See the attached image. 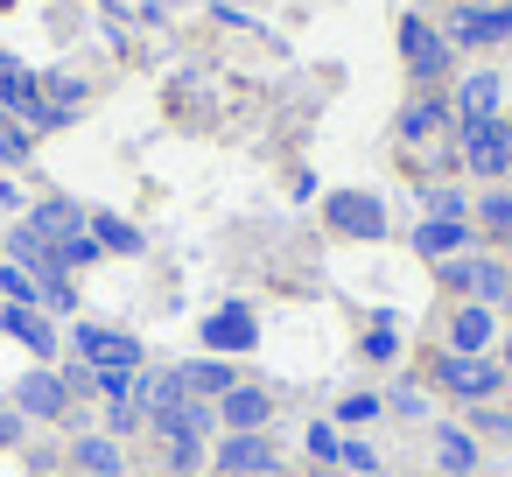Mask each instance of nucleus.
I'll list each match as a JSON object with an SVG mask.
<instances>
[{"label": "nucleus", "instance_id": "f257e3e1", "mask_svg": "<svg viewBox=\"0 0 512 477\" xmlns=\"http://www.w3.org/2000/svg\"><path fill=\"white\" fill-rule=\"evenodd\" d=\"M505 379H512V372H505L491 351H477V358H463V351H435V358H428V386L449 393V400H470V407H477V400H498Z\"/></svg>", "mask_w": 512, "mask_h": 477}, {"label": "nucleus", "instance_id": "f03ea898", "mask_svg": "<svg viewBox=\"0 0 512 477\" xmlns=\"http://www.w3.org/2000/svg\"><path fill=\"white\" fill-rule=\"evenodd\" d=\"M400 64H407V78H414L421 92H435V85L449 78L456 50H449V36H442L428 15H400Z\"/></svg>", "mask_w": 512, "mask_h": 477}, {"label": "nucleus", "instance_id": "7ed1b4c3", "mask_svg": "<svg viewBox=\"0 0 512 477\" xmlns=\"http://www.w3.org/2000/svg\"><path fill=\"white\" fill-rule=\"evenodd\" d=\"M456 169H470L477 183H505L512 176L505 120H456Z\"/></svg>", "mask_w": 512, "mask_h": 477}, {"label": "nucleus", "instance_id": "20e7f679", "mask_svg": "<svg viewBox=\"0 0 512 477\" xmlns=\"http://www.w3.org/2000/svg\"><path fill=\"white\" fill-rule=\"evenodd\" d=\"M71 351H78L92 372H141V365H148L141 337H127V330H106V323H78V330H71Z\"/></svg>", "mask_w": 512, "mask_h": 477}, {"label": "nucleus", "instance_id": "39448f33", "mask_svg": "<svg viewBox=\"0 0 512 477\" xmlns=\"http://www.w3.org/2000/svg\"><path fill=\"white\" fill-rule=\"evenodd\" d=\"M15 414L22 421H71L78 407H71V386H64V372L57 365H36V372H22V386H15Z\"/></svg>", "mask_w": 512, "mask_h": 477}, {"label": "nucleus", "instance_id": "423d86ee", "mask_svg": "<svg viewBox=\"0 0 512 477\" xmlns=\"http://www.w3.org/2000/svg\"><path fill=\"white\" fill-rule=\"evenodd\" d=\"M260 470H281V449L267 428L253 435H218L211 442V477H260Z\"/></svg>", "mask_w": 512, "mask_h": 477}, {"label": "nucleus", "instance_id": "0eeeda50", "mask_svg": "<svg viewBox=\"0 0 512 477\" xmlns=\"http://www.w3.org/2000/svg\"><path fill=\"white\" fill-rule=\"evenodd\" d=\"M442 36H449V50H491V43H505L512 36V0H505V8H456L442 22Z\"/></svg>", "mask_w": 512, "mask_h": 477}, {"label": "nucleus", "instance_id": "6e6552de", "mask_svg": "<svg viewBox=\"0 0 512 477\" xmlns=\"http://www.w3.org/2000/svg\"><path fill=\"white\" fill-rule=\"evenodd\" d=\"M323 218H330V232H344V239H386V204H379L372 190H337V197L323 204Z\"/></svg>", "mask_w": 512, "mask_h": 477}, {"label": "nucleus", "instance_id": "1a4fd4ad", "mask_svg": "<svg viewBox=\"0 0 512 477\" xmlns=\"http://www.w3.org/2000/svg\"><path fill=\"white\" fill-rule=\"evenodd\" d=\"M491 344H498V309L463 295V302L449 309V344H442V351H463V358H477V351H491Z\"/></svg>", "mask_w": 512, "mask_h": 477}, {"label": "nucleus", "instance_id": "9d476101", "mask_svg": "<svg viewBox=\"0 0 512 477\" xmlns=\"http://www.w3.org/2000/svg\"><path fill=\"white\" fill-rule=\"evenodd\" d=\"M71 470H85V477H127L134 463H127V442H120V435L78 428V435H71Z\"/></svg>", "mask_w": 512, "mask_h": 477}, {"label": "nucleus", "instance_id": "9b49d317", "mask_svg": "<svg viewBox=\"0 0 512 477\" xmlns=\"http://www.w3.org/2000/svg\"><path fill=\"white\" fill-rule=\"evenodd\" d=\"M267 421H274V393L253 386V379H239V386L218 400V428H225V435H253V428H267Z\"/></svg>", "mask_w": 512, "mask_h": 477}, {"label": "nucleus", "instance_id": "f8f14e48", "mask_svg": "<svg viewBox=\"0 0 512 477\" xmlns=\"http://www.w3.org/2000/svg\"><path fill=\"white\" fill-rule=\"evenodd\" d=\"M8 253H15V267H22L29 281H57V274H71V267H64V253H57V239H43L29 218L8 232Z\"/></svg>", "mask_w": 512, "mask_h": 477}, {"label": "nucleus", "instance_id": "ddd939ff", "mask_svg": "<svg viewBox=\"0 0 512 477\" xmlns=\"http://www.w3.org/2000/svg\"><path fill=\"white\" fill-rule=\"evenodd\" d=\"M442 127H449V99H442V92H414V99L400 106V141H407V148H435Z\"/></svg>", "mask_w": 512, "mask_h": 477}, {"label": "nucleus", "instance_id": "4468645a", "mask_svg": "<svg viewBox=\"0 0 512 477\" xmlns=\"http://www.w3.org/2000/svg\"><path fill=\"white\" fill-rule=\"evenodd\" d=\"M435 470L442 477H477V435L463 428V421H435Z\"/></svg>", "mask_w": 512, "mask_h": 477}, {"label": "nucleus", "instance_id": "2eb2a0df", "mask_svg": "<svg viewBox=\"0 0 512 477\" xmlns=\"http://www.w3.org/2000/svg\"><path fill=\"white\" fill-rule=\"evenodd\" d=\"M414 253H421V260H449V253H477V225H449V218H421V225H414Z\"/></svg>", "mask_w": 512, "mask_h": 477}, {"label": "nucleus", "instance_id": "dca6fc26", "mask_svg": "<svg viewBox=\"0 0 512 477\" xmlns=\"http://www.w3.org/2000/svg\"><path fill=\"white\" fill-rule=\"evenodd\" d=\"M498 92H505L498 71H470V78L456 85V106H449V113H456V120H498Z\"/></svg>", "mask_w": 512, "mask_h": 477}, {"label": "nucleus", "instance_id": "f3484780", "mask_svg": "<svg viewBox=\"0 0 512 477\" xmlns=\"http://www.w3.org/2000/svg\"><path fill=\"white\" fill-rule=\"evenodd\" d=\"M0 323H8V330H15V337H22V344H29V351H36L43 365L57 358V330H50V323L36 316V302H8V309H0Z\"/></svg>", "mask_w": 512, "mask_h": 477}, {"label": "nucleus", "instance_id": "a211bd4d", "mask_svg": "<svg viewBox=\"0 0 512 477\" xmlns=\"http://www.w3.org/2000/svg\"><path fill=\"white\" fill-rule=\"evenodd\" d=\"M176 372H183V386H190L197 400H225V393L246 379V372H239V365H225V358H197V365H176Z\"/></svg>", "mask_w": 512, "mask_h": 477}, {"label": "nucleus", "instance_id": "6ab92c4d", "mask_svg": "<svg viewBox=\"0 0 512 477\" xmlns=\"http://www.w3.org/2000/svg\"><path fill=\"white\" fill-rule=\"evenodd\" d=\"M29 225H36L43 239H57V253H64V239H78V232H85V218H78V204H64V197H43V204L29 211Z\"/></svg>", "mask_w": 512, "mask_h": 477}, {"label": "nucleus", "instance_id": "aec40b11", "mask_svg": "<svg viewBox=\"0 0 512 477\" xmlns=\"http://www.w3.org/2000/svg\"><path fill=\"white\" fill-rule=\"evenodd\" d=\"M253 337H260V330H253L246 309H218V316L204 323V344H211V351H253Z\"/></svg>", "mask_w": 512, "mask_h": 477}, {"label": "nucleus", "instance_id": "412c9836", "mask_svg": "<svg viewBox=\"0 0 512 477\" xmlns=\"http://www.w3.org/2000/svg\"><path fill=\"white\" fill-rule=\"evenodd\" d=\"M470 218H477V239H512V190L491 183V190L470 204Z\"/></svg>", "mask_w": 512, "mask_h": 477}, {"label": "nucleus", "instance_id": "4be33fe9", "mask_svg": "<svg viewBox=\"0 0 512 477\" xmlns=\"http://www.w3.org/2000/svg\"><path fill=\"white\" fill-rule=\"evenodd\" d=\"M421 204H428V218H449V225H477V218H470V197H463L456 183H428V190H421Z\"/></svg>", "mask_w": 512, "mask_h": 477}, {"label": "nucleus", "instance_id": "5701e85b", "mask_svg": "<svg viewBox=\"0 0 512 477\" xmlns=\"http://www.w3.org/2000/svg\"><path fill=\"white\" fill-rule=\"evenodd\" d=\"M505 295H512V260L477 253V288H470V302H505Z\"/></svg>", "mask_w": 512, "mask_h": 477}, {"label": "nucleus", "instance_id": "b1692460", "mask_svg": "<svg viewBox=\"0 0 512 477\" xmlns=\"http://www.w3.org/2000/svg\"><path fill=\"white\" fill-rule=\"evenodd\" d=\"M477 253H484V246H477ZM477 253H449V260H435V281H442L456 302L477 288Z\"/></svg>", "mask_w": 512, "mask_h": 477}, {"label": "nucleus", "instance_id": "393cba45", "mask_svg": "<svg viewBox=\"0 0 512 477\" xmlns=\"http://www.w3.org/2000/svg\"><path fill=\"white\" fill-rule=\"evenodd\" d=\"M162 463H169L176 477H197V470L211 463V449H204V442H190V435H169V442H162Z\"/></svg>", "mask_w": 512, "mask_h": 477}, {"label": "nucleus", "instance_id": "a878e982", "mask_svg": "<svg viewBox=\"0 0 512 477\" xmlns=\"http://www.w3.org/2000/svg\"><path fill=\"white\" fill-rule=\"evenodd\" d=\"M386 407H393V414H407V421H428V407H435V400H428V386H421V379H400V386L386 393Z\"/></svg>", "mask_w": 512, "mask_h": 477}, {"label": "nucleus", "instance_id": "bb28decb", "mask_svg": "<svg viewBox=\"0 0 512 477\" xmlns=\"http://www.w3.org/2000/svg\"><path fill=\"white\" fill-rule=\"evenodd\" d=\"M85 232H92L99 246H113V253H141V232H134V225H120V218H92Z\"/></svg>", "mask_w": 512, "mask_h": 477}, {"label": "nucleus", "instance_id": "cd10ccee", "mask_svg": "<svg viewBox=\"0 0 512 477\" xmlns=\"http://www.w3.org/2000/svg\"><path fill=\"white\" fill-rule=\"evenodd\" d=\"M393 351H400V337H393V316L379 309V316H372V330H365V358H372V365H386Z\"/></svg>", "mask_w": 512, "mask_h": 477}, {"label": "nucleus", "instance_id": "c85d7f7f", "mask_svg": "<svg viewBox=\"0 0 512 477\" xmlns=\"http://www.w3.org/2000/svg\"><path fill=\"white\" fill-rule=\"evenodd\" d=\"M379 407H386L379 393H344V400H337V428H358V421H379Z\"/></svg>", "mask_w": 512, "mask_h": 477}, {"label": "nucleus", "instance_id": "c756f323", "mask_svg": "<svg viewBox=\"0 0 512 477\" xmlns=\"http://www.w3.org/2000/svg\"><path fill=\"white\" fill-rule=\"evenodd\" d=\"M141 428H148V421H141L134 393H127V400H106V435H120V442H127V435H141Z\"/></svg>", "mask_w": 512, "mask_h": 477}, {"label": "nucleus", "instance_id": "7c9ffc66", "mask_svg": "<svg viewBox=\"0 0 512 477\" xmlns=\"http://www.w3.org/2000/svg\"><path fill=\"white\" fill-rule=\"evenodd\" d=\"M463 428H470V435H505V442H512V414H498V407H491V400H477V407H470V421H463Z\"/></svg>", "mask_w": 512, "mask_h": 477}, {"label": "nucleus", "instance_id": "2f4dec72", "mask_svg": "<svg viewBox=\"0 0 512 477\" xmlns=\"http://www.w3.org/2000/svg\"><path fill=\"white\" fill-rule=\"evenodd\" d=\"M337 442H344V435H337V421H316V428H309V449H316V463H337Z\"/></svg>", "mask_w": 512, "mask_h": 477}, {"label": "nucleus", "instance_id": "473e14b6", "mask_svg": "<svg viewBox=\"0 0 512 477\" xmlns=\"http://www.w3.org/2000/svg\"><path fill=\"white\" fill-rule=\"evenodd\" d=\"M0 288H8V302H36V281L22 267H0Z\"/></svg>", "mask_w": 512, "mask_h": 477}, {"label": "nucleus", "instance_id": "72a5a7b5", "mask_svg": "<svg viewBox=\"0 0 512 477\" xmlns=\"http://www.w3.org/2000/svg\"><path fill=\"white\" fill-rule=\"evenodd\" d=\"M0 162H29V134H15V127H0Z\"/></svg>", "mask_w": 512, "mask_h": 477}, {"label": "nucleus", "instance_id": "f704fd0d", "mask_svg": "<svg viewBox=\"0 0 512 477\" xmlns=\"http://www.w3.org/2000/svg\"><path fill=\"white\" fill-rule=\"evenodd\" d=\"M50 92H57V106H78V99H85V85H78V78H57Z\"/></svg>", "mask_w": 512, "mask_h": 477}, {"label": "nucleus", "instance_id": "c9c22d12", "mask_svg": "<svg viewBox=\"0 0 512 477\" xmlns=\"http://www.w3.org/2000/svg\"><path fill=\"white\" fill-rule=\"evenodd\" d=\"M309 477H344V470H337V463H316V470H309Z\"/></svg>", "mask_w": 512, "mask_h": 477}, {"label": "nucleus", "instance_id": "e433bc0d", "mask_svg": "<svg viewBox=\"0 0 512 477\" xmlns=\"http://www.w3.org/2000/svg\"><path fill=\"white\" fill-rule=\"evenodd\" d=\"M498 365H505V372H512V330H505V358H498Z\"/></svg>", "mask_w": 512, "mask_h": 477}, {"label": "nucleus", "instance_id": "4c0bfd02", "mask_svg": "<svg viewBox=\"0 0 512 477\" xmlns=\"http://www.w3.org/2000/svg\"><path fill=\"white\" fill-rule=\"evenodd\" d=\"M463 8H505V0H463Z\"/></svg>", "mask_w": 512, "mask_h": 477}, {"label": "nucleus", "instance_id": "58836bf2", "mask_svg": "<svg viewBox=\"0 0 512 477\" xmlns=\"http://www.w3.org/2000/svg\"><path fill=\"white\" fill-rule=\"evenodd\" d=\"M505 148H512V113H505Z\"/></svg>", "mask_w": 512, "mask_h": 477}, {"label": "nucleus", "instance_id": "ea45409f", "mask_svg": "<svg viewBox=\"0 0 512 477\" xmlns=\"http://www.w3.org/2000/svg\"><path fill=\"white\" fill-rule=\"evenodd\" d=\"M57 477H85V470H57Z\"/></svg>", "mask_w": 512, "mask_h": 477}, {"label": "nucleus", "instance_id": "a19ab883", "mask_svg": "<svg viewBox=\"0 0 512 477\" xmlns=\"http://www.w3.org/2000/svg\"><path fill=\"white\" fill-rule=\"evenodd\" d=\"M344 477H351V470H344Z\"/></svg>", "mask_w": 512, "mask_h": 477}, {"label": "nucleus", "instance_id": "79ce46f5", "mask_svg": "<svg viewBox=\"0 0 512 477\" xmlns=\"http://www.w3.org/2000/svg\"><path fill=\"white\" fill-rule=\"evenodd\" d=\"M435 477H442V470H435Z\"/></svg>", "mask_w": 512, "mask_h": 477}, {"label": "nucleus", "instance_id": "37998d69", "mask_svg": "<svg viewBox=\"0 0 512 477\" xmlns=\"http://www.w3.org/2000/svg\"><path fill=\"white\" fill-rule=\"evenodd\" d=\"M204 477H211V470H204Z\"/></svg>", "mask_w": 512, "mask_h": 477}]
</instances>
